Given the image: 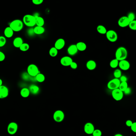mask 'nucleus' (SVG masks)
<instances>
[{
    "label": "nucleus",
    "mask_w": 136,
    "mask_h": 136,
    "mask_svg": "<svg viewBox=\"0 0 136 136\" xmlns=\"http://www.w3.org/2000/svg\"><path fill=\"white\" fill-rule=\"evenodd\" d=\"M115 58L119 61L125 60L128 56L127 50L124 47H120L115 52Z\"/></svg>",
    "instance_id": "1"
},
{
    "label": "nucleus",
    "mask_w": 136,
    "mask_h": 136,
    "mask_svg": "<svg viewBox=\"0 0 136 136\" xmlns=\"http://www.w3.org/2000/svg\"><path fill=\"white\" fill-rule=\"evenodd\" d=\"M24 24L29 27H32L36 25V18L35 16L26 14L23 18Z\"/></svg>",
    "instance_id": "2"
},
{
    "label": "nucleus",
    "mask_w": 136,
    "mask_h": 136,
    "mask_svg": "<svg viewBox=\"0 0 136 136\" xmlns=\"http://www.w3.org/2000/svg\"><path fill=\"white\" fill-rule=\"evenodd\" d=\"M9 27L12 29L14 32H18L20 31L23 29L24 23L21 20L16 19L11 22Z\"/></svg>",
    "instance_id": "3"
},
{
    "label": "nucleus",
    "mask_w": 136,
    "mask_h": 136,
    "mask_svg": "<svg viewBox=\"0 0 136 136\" xmlns=\"http://www.w3.org/2000/svg\"><path fill=\"white\" fill-rule=\"evenodd\" d=\"M27 72L30 76L35 77L38 74L40 73L37 66L34 64L29 65L27 68Z\"/></svg>",
    "instance_id": "4"
},
{
    "label": "nucleus",
    "mask_w": 136,
    "mask_h": 136,
    "mask_svg": "<svg viewBox=\"0 0 136 136\" xmlns=\"http://www.w3.org/2000/svg\"><path fill=\"white\" fill-rule=\"evenodd\" d=\"M65 117V113L61 110H57L54 113L53 118L55 122L60 123L64 120Z\"/></svg>",
    "instance_id": "5"
},
{
    "label": "nucleus",
    "mask_w": 136,
    "mask_h": 136,
    "mask_svg": "<svg viewBox=\"0 0 136 136\" xmlns=\"http://www.w3.org/2000/svg\"><path fill=\"white\" fill-rule=\"evenodd\" d=\"M121 81L119 79L114 78L109 81L107 87L110 90H113L119 88Z\"/></svg>",
    "instance_id": "6"
},
{
    "label": "nucleus",
    "mask_w": 136,
    "mask_h": 136,
    "mask_svg": "<svg viewBox=\"0 0 136 136\" xmlns=\"http://www.w3.org/2000/svg\"><path fill=\"white\" fill-rule=\"evenodd\" d=\"M105 34L107 39L111 42H115L118 40V34L114 30H109L107 31Z\"/></svg>",
    "instance_id": "7"
},
{
    "label": "nucleus",
    "mask_w": 136,
    "mask_h": 136,
    "mask_svg": "<svg viewBox=\"0 0 136 136\" xmlns=\"http://www.w3.org/2000/svg\"><path fill=\"white\" fill-rule=\"evenodd\" d=\"M112 96L113 98L117 101L121 100L123 97L124 93L123 92L120 90L119 88L112 90Z\"/></svg>",
    "instance_id": "8"
},
{
    "label": "nucleus",
    "mask_w": 136,
    "mask_h": 136,
    "mask_svg": "<svg viewBox=\"0 0 136 136\" xmlns=\"http://www.w3.org/2000/svg\"><path fill=\"white\" fill-rule=\"evenodd\" d=\"M18 129L17 124L15 122H11L8 125L7 131L9 134L13 135L17 132Z\"/></svg>",
    "instance_id": "9"
},
{
    "label": "nucleus",
    "mask_w": 136,
    "mask_h": 136,
    "mask_svg": "<svg viewBox=\"0 0 136 136\" xmlns=\"http://www.w3.org/2000/svg\"><path fill=\"white\" fill-rule=\"evenodd\" d=\"M94 125L90 122L86 123L84 126V131L86 134H92L95 130Z\"/></svg>",
    "instance_id": "10"
},
{
    "label": "nucleus",
    "mask_w": 136,
    "mask_h": 136,
    "mask_svg": "<svg viewBox=\"0 0 136 136\" xmlns=\"http://www.w3.org/2000/svg\"><path fill=\"white\" fill-rule=\"evenodd\" d=\"M130 21L127 16H123L119 19L118 21V24L121 28H125L128 26L130 24Z\"/></svg>",
    "instance_id": "11"
},
{
    "label": "nucleus",
    "mask_w": 136,
    "mask_h": 136,
    "mask_svg": "<svg viewBox=\"0 0 136 136\" xmlns=\"http://www.w3.org/2000/svg\"><path fill=\"white\" fill-rule=\"evenodd\" d=\"M119 66L122 70H128L130 68V64L127 60H123L119 61Z\"/></svg>",
    "instance_id": "12"
},
{
    "label": "nucleus",
    "mask_w": 136,
    "mask_h": 136,
    "mask_svg": "<svg viewBox=\"0 0 136 136\" xmlns=\"http://www.w3.org/2000/svg\"><path fill=\"white\" fill-rule=\"evenodd\" d=\"M9 94V90L7 87L5 85L0 86V99H4L8 97Z\"/></svg>",
    "instance_id": "13"
},
{
    "label": "nucleus",
    "mask_w": 136,
    "mask_h": 136,
    "mask_svg": "<svg viewBox=\"0 0 136 136\" xmlns=\"http://www.w3.org/2000/svg\"><path fill=\"white\" fill-rule=\"evenodd\" d=\"M73 61V59H72L71 58L68 56L62 57L60 60L61 64L64 66H70Z\"/></svg>",
    "instance_id": "14"
},
{
    "label": "nucleus",
    "mask_w": 136,
    "mask_h": 136,
    "mask_svg": "<svg viewBox=\"0 0 136 136\" xmlns=\"http://www.w3.org/2000/svg\"><path fill=\"white\" fill-rule=\"evenodd\" d=\"M65 45V41L63 38H59L56 41L55 43V47L57 50L63 49Z\"/></svg>",
    "instance_id": "15"
},
{
    "label": "nucleus",
    "mask_w": 136,
    "mask_h": 136,
    "mask_svg": "<svg viewBox=\"0 0 136 136\" xmlns=\"http://www.w3.org/2000/svg\"><path fill=\"white\" fill-rule=\"evenodd\" d=\"M78 51L76 44L71 45L67 49V52L71 56L75 55L78 53Z\"/></svg>",
    "instance_id": "16"
},
{
    "label": "nucleus",
    "mask_w": 136,
    "mask_h": 136,
    "mask_svg": "<svg viewBox=\"0 0 136 136\" xmlns=\"http://www.w3.org/2000/svg\"><path fill=\"white\" fill-rule=\"evenodd\" d=\"M97 64L95 61L90 60L87 62L86 67L89 70H94L96 68Z\"/></svg>",
    "instance_id": "17"
},
{
    "label": "nucleus",
    "mask_w": 136,
    "mask_h": 136,
    "mask_svg": "<svg viewBox=\"0 0 136 136\" xmlns=\"http://www.w3.org/2000/svg\"><path fill=\"white\" fill-rule=\"evenodd\" d=\"M24 43L23 40L22 38L18 37L14 40L13 44L15 47L20 48L21 46Z\"/></svg>",
    "instance_id": "18"
},
{
    "label": "nucleus",
    "mask_w": 136,
    "mask_h": 136,
    "mask_svg": "<svg viewBox=\"0 0 136 136\" xmlns=\"http://www.w3.org/2000/svg\"><path fill=\"white\" fill-rule=\"evenodd\" d=\"M14 32L13 30L10 27H7L4 30V35L5 37L7 38H11L13 36Z\"/></svg>",
    "instance_id": "19"
},
{
    "label": "nucleus",
    "mask_w": 136,
    "mask_h": 136,
    "mask_svg": "<svg viewBox=\"0 0 136 136\" xmlns=\"http://www.w3.org/2000/svg\"><path fill=\"white\" fill-rule=\"evenodd\" d=\"M30 93L33 95H37L40 92V88L37 85H31L29 88Z\"/></svg>",
    "instance_id": "20"
},
{
    "label": "nucleus",
    "mask_w": 136,
    "mask_h": 136,
    "mask_svg": "<svg viewBox=\"0 0 136 136\" xmlns=\"http://www.w3.org/2000/svg\"><path fill=\"white\" fill-rule=\"evenodd\" d=\"M45 29L43 26H36L34 29V34L37 35L42 34L44 33Z\"/></svg>",
    "instance_id": "21"
},
{
    "label": "nucleus",
    "mask_w": 136,
    "mask_h": 136,
    "mask_svg": "<svg viewBox=\"0 0 136 136\" xmlns=\"http://www.w3.org/2000/svg\"><path fill=\"white\" fill-rule=\"evenodd\" d=\"M78 50L80 51H84L86 49L87 46L84 42H80L76 44Z\"/></svg>",
    "instance_id": "22"
},
{
    "label": "nucleus",
    "mask_w": 136,
    "mask_h": 136,
    "mask_svg": "<svg viewBox=\"0 0 136 136\" xmlns=\"http://www.w3.org/2000/svg\"><path fill=\"white\" fill-rule=\"evenodd\" d=\"M36 18V25L39 26H43L44 25L45 21L44 19L41 16H35Z\"/></svg>",
    "instance_id": "23"
},
{
    "label": "nucleus",
    "mask_w": 136,
    "mask_h": 136,
    "mask_svg": "<svg viewBox=\"0 0 136 136\" xmlns=\"http://www.w3.org/2000/svg\"><path fill=\"white\" fill-rule=\"evenodd\" d=\"M30 93L29 89L27 88H23L21 91V95L24 98H27L28 97Z\"/></svg>",
    "instance_id": "24"
},
{
    "label": "nucleus",
    "mask_w": 136,
    "mask_h": 136,
    "mask_svg": "<svg viewBox=\"0 0 136 136\" xmlns=\"http://www.w3.org/2000/svg\"><path fill=\"white\" fill-rule=\"evenodd\" d=\"M97 30L98 33L101 34H106L107 32V29L103 25H98L97 27Z\"/></svg>",
    "instance_id": "25"
},
{
    "label": "nucleus",
    "mask_w": 136,
    "mask_h": 136,
    "mask_svg": "<svg viewBox=\"0 0 136 136\" xmlns=\"http://www.w3.org/2000/svg\"><path fill=\"white\" fill-rule=\"evenodd\" d=\"M58 50H57L55 47L51 48L49 51L50 55L52 57H55L57 55L58 53Z\"/></svg>",
    "instance_id": "26"
},
{
    "label": "nucleus",
    "mask_w": 136,
    "mask_h": 136,
    "mask_svg": "<svg viewBox=\"0 0 136 136\" xmlns=\"http://www.w3.org/2000/svg\"><path fill=\"white\" fill-rule=\"evenodd\" d=\"M35 79L40 83H42L45 80V76L43 74L40 73L35 77Z\"/></svg>",
    "instance_id": "27"
},
{
    "label": "nucleus",
    "mask_w": 136,
    "mask_h": 136,
    "mask_svg": "<svg viewBox=\"0 0 136 136\" xmlns=\"http://www.w3.org/2000/svg\"><path fill=\"white\" fill-rule=\"evenodd\" d=\"M119 61L118 60L116 59H113L111 60L110 62V66L112 68L115 69L117 68L119 66Z\"/></svg>",
    "instance_id": "28"
},
{
    "label": "nucleus",
    "mask_w": 136,
    "mask_h": 136,
    "mask_svg": "<svg viewBox=\"0 0 136 136\" xmlns=\"http://www.w3.org/2000/svg\"><path fill=\"white\" fill-rule=\"evenodd\" d=\"M128 87L127 82H121L119 89L123 92Z\"/></svg>",
    "instance_id": "29"
},
{
    "label": "nucleus",
    "mask_w": 136,
    "mask_h": 136,
    "mask_svg": "<svg viewBox=\"0 0 136 136\" xmlns=\"http://www.w3.org/2000/svg\"><path fill=\"white\" fill-rule=\"evenodd\" d=\"M19 48L21 51H22V52H26L29 49L30 46L29 44H27V43H24Z\"/></svg>",
    "instance_id": "30"
},
{
    "label": "nucleus",
    "mask_w": 136,
    "mask_h": 136,
    "mask_svg": "<svg viewBox=\"0 0 136 136\" xmlns=\"http://www.w3.org/2000/svg\"><path fill=\"white\" fill-rule=\"evenodd\" d=\"M113 76L115 78L119 79L122 76V72L121 69H116L114 71L113 73Z\"/></svg>",
    "instance_id": "31"
},
{
    "label": "nucleus",
    "mask_w": 136,
    "mask_h": 136,
    "mask_svg": "<svg viewBox=\"0 0 136 136\" xmlns=\"http://www.w3.org/2000/svg\"><path fill=\"white\" fill-rule=\"evenodd\" d=\"M6 43V38L3 36H0V47H3Z\"/></svg>",
    "instance_id": "32"
},
{
    "label": "nucleus",
    "mask_w": 136,
    "mask_h": 136,
    "mask_svg": "<svg viewBox=\"0 0 136 136\" xmlns=\"http://www.w3.org/2000/svg\"><path fill=\"white\" fill-rule=\"evenodd\" d=\"M129 26L132 30H136V20H134L130 22Z\"/></svg>",
    "instance_id": "33"
},
{
    "label": "nucleus",
    "mask_w": 136,
    "mask_h": 136,
    "mask_svg": "<svg viewBox=\"0 0 136 136\" xmlns=\"http://www.w3.org/2000/svg\"><path fill=\"white\" fill-rule=\"evenodd\" d=\"M127 17L128 19H129V20L130 21V22L135 20V15L133 12L129 13V14H128Z\"/></svg>",
    "instance_id": "34"
},
{
    "label": "nucleus",
    "mask_w": 136,
    "mask_h": 136,
    "mask_svg": "<svg viewBox=\"0 0 136 136\" xmlns=\"http://www.w3.org/2000/svg\"><path fill=\"white\" fill-rule=\"evenodd\" d=\"M92 134L93 136H102V132L100 129H95Z\"/></svg>",
    "instance_id": "35"
},
{
    "label": "nucleus",
    "mask_w": 136,
    "mask_h": 136,
    "mask_svg": "<svg viewBox=\"0 0 136 136\" xmlns=\"http://www.w3.org/2000/svg\"><path fill=\"white\" fill-rule=\"evenodd\" d=\"M43 0H33L32 3L35 5H40L43 3Z\"/></svg>",
    "instance_id": "36"
},
{
    "label": "nucleus",
    "mask_w": 136,
    "mask_h": 136,
    "mask_svg": "<svg viewBox=\"0 0 136 136\" xmlns=\"http://www.w3.org/2000/svg\"><path fill=\"white\" fill-rule=\"evenodd\" d=\"M70 66L72 69H77V68H78V65H77L76 63L73 61L72 63L71 64Z\"/></svg>",
    "instance_id": "37"
},
{
    "label": "nucleus",
    "mask_w": 136,
    "mask_h": 136,
    "mask_svg": "<svg viewBox=\"0 0 136 136\" xmlns=\"http://www.w3.org/2000/svg\"><path fill=\"white\" fill-rule=\"evenodd\" d=\"M5 59V55L3 52L0 51V62L3 61Z\"/></svg>",
    "instance_id": "38"
},
{
    "label": "nucleus",
    "mask_w": 136,
    "mask_h": 136,
    "mask_svg": "<svg viewBox=\"0 0 136 136\" xmlns=\"http://www.w3.org/2000/svg\"><path fill=\"white\" fill-rule=\"evenodd\" d=\"M119 80L121 82H127V77L126 76L123 75L121 77Z\"/></svg>",
    "instance_id": "39"
},
{
    "label": "nucleus",
    "mask_w": 136,
    "mask_h": 136,
    "mask_svg": "<svg viewBox=\"0 0 136 136\" xmlns=\"http://www.w3.org/2000/svg\"><path fill=\"white\" fill-rule=\"evenodd\" d=\"M131 93V89L130 87H128L123 92L124 94L126 95H130Z\"/></svg>",
    "instance_id": "40"
},
{
    "label": "nucleus",
    "mask_w": 136,
    "mask_h": 136,
    "mask_svg": "<svg viewBox=\"0 0 136 136\" xmlns=\"http://www.w3.org/2000/svg\"><path fill=\"white\" fill-rule=\"evenodd\" d=\"M131 129L134 133H136V122L133 123V125L131 127Z\"/></svg>",
    "instance_id": "41"
},
{
    "label": "nucleus",
    "mask_w": 136,
    "mask_h": 136,
    "mask_svg": "<svg viewBox=\"0 0 136 136\" xmlns=\"http://www.w3.org/2000/svg\"><path fill=\"white\" fill-rule=\"evenodd\" d=\"M133 122L131 120H128L126 122V125L128 127H131L132 125H133Z\"/></svg>",
    "instance_id": "42"
},
{
    "label": "nucleus",
    "mask_w": 136,
    "mask_h": 136,
    "mask_svg": "<svg viewBox=\"0 0 136 136\" xmlns=\"http://www.w3.org/2000/svg\"><path fill=\"white\" fill-rule=\"evenodd\" d=\"M3 85V81L2 79H0V86H1Z\"/></svg>",
    "instance_id": "43"
},
{
    "label": "nucleus",
    "mask_w": 136,
    "mask_h": 136,
    "mask_svg": "<svg viewBox=\"0 0 136 136\" xmlns=\"http://www.w3.org/2000/svg\"><path fill=\"white\" fill-rule=\"evenodd\" d=\"M114 136H123L122 134H115Z\"/></svg>",
    "instance_id": "44"
},
{
    "label": "nucleus",
    "mask_w": 136,
    "mask_h": 136,
    "mask_svg": "<svg viewBox=\"0 0 136 136\" xmlns=\"http://www.w3.org/2000/svg\"><path fill=\"white\" fill-rule=\"evenodd\" d=\"M93 136V135H90V136Z\"/></svg>",
    "instance_id": "45"
}]
</instances>
